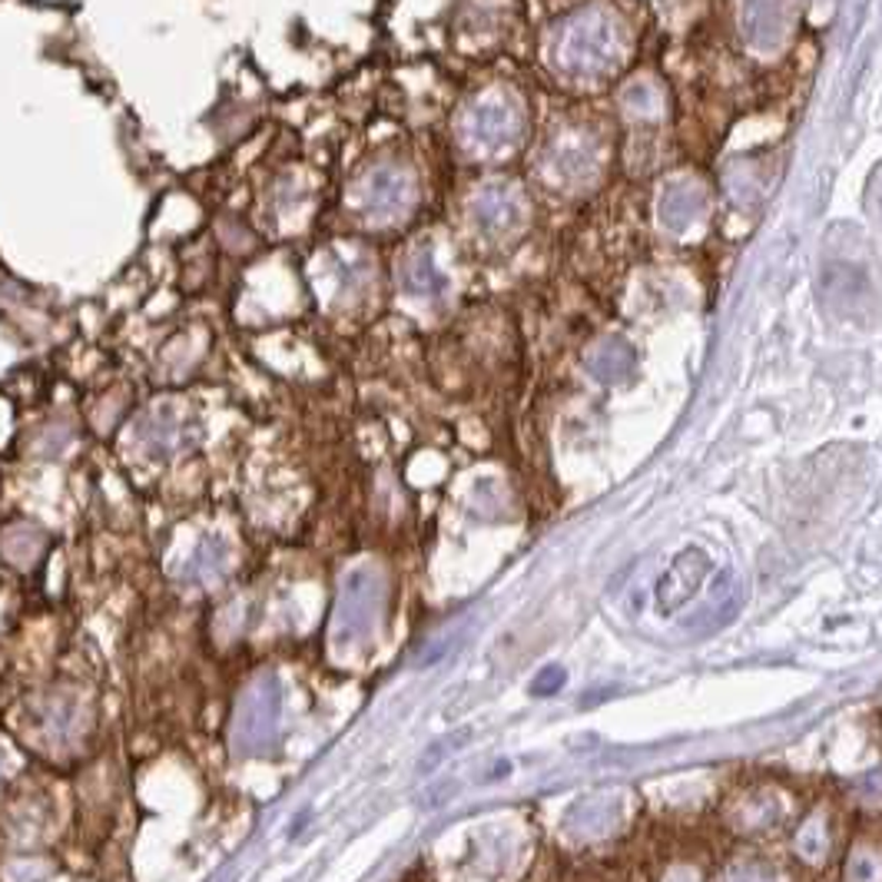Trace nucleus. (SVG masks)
Instances as JSON below:
<instances>
[{"mask_svg": "<svg viewBox=\"0 0 882 882\" xmlns=\"http://www.w3.org/2000/svg\"><path fill=\"white\" fill-rule=\"evenodd\" d=\"M412 182L395 167H375L365 179V209L371 216H395L408 206Z\"/></svg>", "mask_w": 882, "mask_h": 882, "instance_id": "nucleus-1", "label": "nucleus"}, {"mask_svg": "<svg viewBox=\"0 0 882 882\" xmlns=\"http://www.w3.org/2000/svg\"><path fill=\"white\" fill-rule=\"evenodd\" d=\"M468 137L482 147H502L515 137V120L502 103H482L468 113Z\"/></svg>", "mask_w": 882, "mask_h": 882, "instance_id": "nucleus-2", "label": "nucleus"}, {"mask_svg": "<svg viewBox=\"0 0 882 882\" xmlns=\"http://www.w3.org/2000/svg\"><path fill=\"white\" fill-rule=\"evenodd\" d=\"M402 279H405V289L415 296H438L445 289V276L438 272L432 256H415Z\"/></svg>", "mask_w": 882, "mask_h": 882, "instance_id": "nucleus-3", "label": "nucleus"}, {"mask_svg": "<svg viewBox=\"0 0 882 882\" xmlns=\"http://www.w3.org/2000/svg\"><path fill=\"white\" fill-rule=\"evenodd\" d=\"M475 216H478V222H482L485 229H498V226H505V222L515 216V202L508 199L505 189H488V192L478 196V202H475Z\"/></svg>", "mask_w": 882, "mask_h": 882, "instance_id": "nucleus-4", "label": "nucleus"}, {"mask_svg": "<svg viewBox=\"0 0 882 882\" xmlns=\"http://www.w3.org/2000/svg\"><path fill=\"white\" fill-rule=\"evenodd\" d=\"M823 846H826V836H823V830L820 826H806L803 833H800V853H806V856H820L823 853Z\"/></svg>", "mask_w": 882, "mask_h": 882, "instance_id": "nucleus-5", "label": "nucleus"}, {"mask_svg": "<svg viewBox=\"0 0 882 882\" xmlns=\"http://www.w3.org/2000/svg\"><path fill=\"white\" fill-rule=\"evenodd\" d=\"M720 882H776V880L766 876L760 866H736V870H730Z\"/></svg>", "mask_w": 882, "mask_h": 882, "instance_id": "nucleus-6", "label": "nucleus"}, {"mask_svg": "<svg viewBox=\"0 0 882 882\" xmlns=\"http://www.w3.org/2000/svg\"><path fill=\"white\" fill-rule=\"evenodd\" d=\"M671 882H691V880H687L684 873H677V876H674V880H671Z\"/></svg>", "mask_w": 882, "mask_h": 882, "instance_id": "nucleus-7", "label": "nucleus"}]
</instances>
